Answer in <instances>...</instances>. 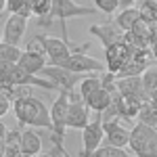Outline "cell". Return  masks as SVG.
Segmentation results:
<instances>
[{
  "label": "cell",
  "instance_id": "obj_9",
  "mask_svg": "<svg viewBox=\"0 0 157 157\" xmlns=\"http://www.w3.org/2000/svg\"><path fill=\"white\" fill-rule=\"evenodd\" d=\"M59 67H67L69 71L75 73H98L103 71V63L92 57H88L86 52H71L67 59L63 61V65Z\"/></svg>",
  "mask_w": 157,
  "mask_h": 157
},
{
  "label": "cell",
  "instance_id": "obj_15",
  "mask_svg": "<svg viewBox=\"0 0 157 157\" xmlns=\"http://www.w3.org/2000/svg\"><path fill=\"white\" fill-rule=\"evenodd\" d=\"M25 29H27V17H21V15H11L6 19V25H4V34H2V42H9V44H17L21 42Z\"/></svg>",
  "mask_w": 157,
  "mask_h": 157
},
{
  "label": "cell",
  "instance_id": "obj_2",
  "mask_svg": "<svg viewBox=\"0 0 157 157\" xmlns=\"http://www.w3.org/2000/svg\"><path fill=\"white\" fill-rule=\"evenodd\" d=\"M97 9L92 6H82L78 4L75 0H52L50 4V13L46 17H40V25H50L52 19H59L61 21V29H63V40H67V19L73 17H84V15H97Z\"/></svg>",
  "mask_w": 157,
  "mask_h": 157
},
{
  "label": "cell",
  "instance_id": "obj_29",
  "mask_svg": "<svg viewBox=\"0 0 157 157\" xmlns=\"http://www.w3.org/2000/svg\"><path fill=\"white\" fill-rule=\"evenodd\" d=\"M6 132H9V128H6V126H4V121L0 120V140H2V138H4V136H6Z\"/></svg>",
  "mask_w": 157,
  "mask_h": 157
},
{
  "label": "cell",
  "instance_id": "obj_16",
  "mask_svg": "<svg viewBox=\"0 0 157 157\" xmlns=\"http://www.w3.org/2000/svg\"><path fill=\"white\" fill-rule=\"evenodd\" d=\"M21 157H36L38 153H42V138L34 128L21 130Z\"/></svg>",
  "mask_w": 157,
  "mask_h": 157
},
{
  "label": "cell",
  "instance_id": "obj_6",
  "mask_svg": "<svg viewBox=\"0 0 157 157\" xmlns=\"http://www.w3.org/2000/svg\"><path fill=\"white\" fill-rule=\"evenodd\" d=\"M67 109H69V98H67V92L61 90L57 101L50 107V121H52L50 138H57V140H63L65 138V130H67Z\"/></svg>",
  "mask_w": 157,
  "mask_h": 157
},
{
  "label": "cell",
  "instance_id": "obj_24",
  "mask_svg": "<svg viewBox=\"0 0 157 157\" xmlns=\"http://www.w3.org/2000/svg\"><path fill=\"white\" fill-rule=\"evenodd\" d=\"M4 11H9L11 15H21V17H32V9L27 4V0H6Z\"/></svg>",
  "mask_w": 157,
  "mask_h": 157
},
{
  "label": "cell",
  "instance_id": "obj_10",
  "mask_svg": "<svg viewBox=\"0 0 157 157\" xmlns=\"http://www.w3.org/2000/svg\"><path fill=\"white\" fill-rule=\"evenodd\" d=\"M115 90L120 92L121 97L136 98L138 103H147V101H149V94L143 90L140 75H124V78H117V82H115Z\"/></svg>",
  "mask_w": 157,
  "mask_h": 157
},
{
  "label": "cell",
  "instance_id": "obj_5",
  "mask_svg": "<svg viewBox=\"0 0 157 157\" xmlns=\"http://www.w3.org/2000/svg\"><path fill=\"white\" fill-rule=\"evenodd\" d=\"M38 75H42V78H46L50 80L52 84L57 86V90H63V92H69V90H75V86L82 82V78H84L86 73H75V71H69L67 67H57V65H46V67H42Z\"/></svg>",
  "mask_w": 157,
  "mask_h": 157
},
{
  "label": "cell",
  "instance_id": "obj_18",
  "mask_svg": "<svg viewBox=\"0 0 157 157\" xmlns=\"http://www.w3.org/2000/svg\"><path fill=\"white\" fill-rule=\"evenodd\" d=\"M136 120L138 124H145V126H151V128H157V105L147 101L138 107V113H136Z\"/></svg>",
  "mask_w": 157,
  "mask_h": 157
},
{
  "label": "cell",
  "instance_id": "obj_1",
  "mask_svg": "<svg viewBox=\"0 0 157 157\" xmlns=\"http://www.w3.org/2000/svg\"><path fill=\"white\" fill-rule=\"evenodd\" d=\"M13 111H15V117L21 126H29V128H52V121H50V109L36 98L34 94H27V97H17L13 101Z\"/></svg>",
  "mask_w": 157,
  "mask_h": 157
},
{
  "label": "cell",
  "instance_id": "obj_8",
  "mask_svg": "<svg viewBox=\"0 0 157 157\" xmlns=\"http://www.w3.org/2000/svg\"><path fill=\"white\" fill-rule=\"evenodd\" d=\"M103 138H105V132H103V121H101V117L94 120V121H88V126L82 130V151H80V155L90 157L101 147Z\"/></svg>",
  "mask_w": 157,
  "mask_h": 157
},
{
  "label": "cell",
  "instance_id": "obj_11",
  "mask_svg": "<svg viewBox=\"0 0 157 157\" xmlns=\"http://www.w3.org/2000/svg\"><path fill=\"white\" fill-rule=\"evenodd\" d=\"M90 121V109L84 103V98H73L69 101L67 109V128L71 130H84Z\"/></svg>",
  "mask_w": 157,
  "mask_h": 157
},
{
  "label": "cell",
  "instance_id": "obj_25",
  "mask_svg": "<svg viewBox=\"0 0 157 157\" xmlns=\"http://www.w3.org/2000/svg\"><path fill=\"white\" fill-rule=\"evenodd\" d=\"M29 9H32V15H38V17H46L50 13V4L52 0H27Z\"/></svg>",
  "mask_w": 157,
  "mask_h": 157
},
{
  "label": "cell",
  "instance_id": "obj_14",
  "mask_svg": "<svg viewBox=\"0 0 157 157\" xmlns=\"http://www.w3.org/2000/svg\"><path fill=\"white\" fill-rule=\"evenodd\" d=\"M90 34H94L105 48H109V46H113V44H117V42L124 40V32L115 25V21H107V23H101V25H90Z\"/></svg>",
  "mask_w": 157,
  "mask_h": 157
},
{
  "label": "cell",
  "instance_id": "obj_13",
  "mask_svg": "<svg viewBox=\"0 0 157 157\" xmlns=\"http://www.w3.org/2000/svg\"><path fill=\"white\" fill-rule=\"evenodd\" d=\"M103 132H105V138H107V145L121 147V149H126V147H128L130 130H128L126 126H121L117 120L103 121Z\"/></svg>",
  "mask_w": 157,
  "mask_h": 157
},
{
  "label": "cell",
  "instance_id": "obj_31",
  "mask_svg": "<svg viewBox=\"0 0 157 157\" xmlns=\"http://www.w3.org/2000/svg\"><path fill=\"white\" fill-rule=\"evenodd\" d=\"M0 157H4V138L0 140Z\"/></svg>",
  "mask_w": 157,
  "mask_h": 157
},
{
  "label": "cell",
  "instance_id": "obj_17",
  "mask_svg": "<svg viewBox=\"0 0 157 157\" xmlns=\"http://www.w3.org/2000/svg\"><path fill=\"white\" fill-rule=\"evenodd\" d=\"M111 98H113V94H111L109 90H105V88H98V90H94L90 97L84 98V103L88 105V109H90V111L103 113V111H105V109L111 105Z\"/></svg>",
  "mask_w": 157,
  "mask_h": 157
},
{
  "label": "cell",
  "instance_id": "obj_4",
  "mask_svg": "<svg viewBox=\"0 0 157 157\" xmlns=\"http://www.w3.org/2000/svg\"><path fill=\"white\" fill-rule=\"evenodd\" d=\"M128 149L132 151L134 157H157V132L155 128L136 124L130 130V140Z\"/></svg>",
  "mask_w": 157,
  "mask_h": 157
},
{
  "label": "cell",
  "instance_id": "obj_21",
  "mask_svg": "<svg viewBox=\"0 0 157 157\" xmlns=\"http://www.w3.org/2000/svg\"><path fill=\"white\" fill-rule=\"evenodd\" d=\"M140 82H143V90L151 97V92L157 88V65H149L140 73Z\"/></svg>",
  "mask_w": 157,
  "mask_h": 157
},
{
  "label": "cell",
  "instance_id": "obj_35",
  "mask_svg": "<svg viewBox=\"0 0 157 157\" xmlns=\"http://www.w3.org/2000/svg\"><path fill=\"white\" fill-rule=\"evenodd\" d=\"M0 42H2V40H0Z\"/></svg>",
  "mask_w": 157,
  "mask_h": 157
},
{
  "label": "cell",
  "instance_id": "obj_34",
  "mask_svg": "<svg viewBox=\"0 0 157 157\" xmlns=\"http://www.w3.org/2000/svg\"><path fill=\"white\" fill-rule=\"evenodd\" d=\"M155 132H157V128H155Z\"/></svg>",
  "mask_w": 157,
  "mask_h": 157
},
{
  "label": "cell",
  "instance_id": "obj_30",
  "mask_svg": "<svg viewBox=\"0 0 157 157\" xmlns=\"http://www.w3.org/2000/svg\"><path fill=\"white\" fill-rule=\"evenodd\" d=\"M149 101H151V103H155V105H157V88L153 90V92H151V97H149Z\"/></svg>",
  "mask_w": 157,
  "mask_h": 157
},
{
  "label": "cell",
  "instance_id": "obj_3",
  "mask_svg": "<svg viewBox=\"0 0 157 157\" xmlns=\"http://www.w3.org/2000/svg\"><path fill=\"white\" fill-rule=\"evenodd\" d=\"M34 42H38L42 46V52L46 55V61L48 65H63V61L67 59L71 52H86V48L90 44H84V46H75L69 40H63V38H50L44 36V34H36L34 36Z\"/></svg>",
  "mask_w": 157,
  "mask_h": 157
},
{
  "label": "cell",
  "instance_id": "obj_22",
  "mask_svg": "<svg viewBox=\"0 0 157 157\" xmlns=\"http://www.w3.org/2000/svg\"><path fill=\"white\" fill-rule=\"evenodd\" d=\"M23 50L19 48L17 44H9V42H0V61H6V63H17L21 57Z\"/></svg>",
  "mask_w": 157,
  "mask_h": 157
},
{
  "label": "cell",
  "instance_id": "obj_32",
  "mask_svg": "<svg viewBox=\"0 0 157 157\" xmlns=\"http://www.w3.org/2000/svg\"><path fill=\"white\" fill-rule=\"evenodd\" d=\"M4 6H6V0H0V13L4 11Z\"/></svg>",
  "mask_w": 157,
  "mask_h": 157
},
{
  "label": "cell",
  "instance_id": "obj_33",
  "mask_svg": "<svg viewBox=\"0 0 157 157\" xmlns=\"http://www.w3.org/2000/svg\"><path fill=\"white\" fill-rule=\"evenodd\" d=\"M153 29L157 32V17H155V21H153Z\"/></svg>",
  "mask_w": 157,
  "mask_h": 157
},
{
  "label": "cell",
  "instance_id": "obj_7",
  "mask_svg": "<svg viewBox=\"0 0 157 157\" xmlns=\"http://www.w3.org/2000/svg\"><path fill=\"white\" fill-rule=\"evenodd\" d=\"M48 65V61H46V55L42 52V48H38L36 44H34V40L27 44V50L21 52V57L17 61V67L21 69V71L29 73V75H38L42 67H46Z\"/></svg>",
  "mask_w": 157,
  "mask_h": 157
},
{
  "label": "cell",
  "instance_id": "obj_28",
  "mask_svg": "<svg viewBox=\"0 0 157 157\" xmlns=\"http://www.w3.org/2000/svg\"><path fill=\"white\" fill-rule=\"evenodd\" d=\"M120 2V9H128V6H134V0H117Z\"/></svg>",
  "mask_w": 157,
  "mask_h": 157
},
{
  "label": "cell",
  "instance_id": "obj_12",
  "mask_svg": "<svg viewBox=\"0 0 157 157\" xmlns=\"http://www.w3.org/2000/svg\"><path fill=\"white\" fill-rule=\"evenodd\" d=\"M105 50H107L105 52L107 55V71H111V73H117L134 55V50L124 40L117 42V44H113V46H109V48H105Z\"/></svg>",
  "mask_w": 157,
  "mask_h": 157
},
{
  "label": "cell",
  "instance_id": "obj_26",
  "mask_svg": "<svg viewBox=\"0 0 157 157\" xmlns=\"http://www.w3.org/2000/svg\"><path fill=\"white\" fill-rule=\"evenodd\" d=\"M94 2V9L98 13H105V15H113V13L120 9V2L117 0H92Z\"/></svg>",
  "mask_w": 157,
  "mask_h": 157
},
{
  "label": "cell",
  "instance_id": "obj_23",
  "mask_svg": "<svg viewBox=\"0 0 157 157\" xmlns=\"http://www.w3.org/2000/svg\"><path fill=\"white\" fill-rule=\"evenodd\" d=\"M90 157H134L130 151L121 149V147H111V145H105V147H98L97 151L92 153Z\"/></svg>",
  "mask_w": 157,
  "mask_h": 157
},
{
  "label": "cell",
  "instance_id": "obj_20",
  "mask_svg": "<svg viewBox=\"0 0 157 157\" xmlns=\"http://www.w3.org/2000/svg\"><path fill=\"white\" fill-rule=\"evenodd\" d=\"M98 88H101V78L98 75H84L82 82L78 84V92H80L82 98H86V97H90L94 90H98Z\"/></svg>",
  "mask_w": 157,
  "mask_h": 157
},
{
  "label": "cell",
  "instance_id": "obj_19",
  "mask_svg": "<svg viewBox=\"0 0 157 157\" xmlns=\"http://www.w3.org/2000/svg\"><path fill=\"white\" fill-rule=\"evenodd\" d=\"M140 15H138V9L136 6H128V9H121L120 15L115 17V25L120 27L121 32H130L132 29V25L136 23V19H138Z\"/></svg>",
  "mask_w": 157,
  "mask_h": 157
},
{
  "label": "cell",
  "instance_id": "obj_27",
  "mask_svg": "<svg viewBox=\"0 0 157 157\" xmlns=\"http://www.w3.org/2000/svg\"><path fill=\"white\" fill-rule=\"evenodd\" d=\"M13 107V101H9V98H2L0 97V117H4L9 111H11Z\"/></svg>",
  "mask_w": 157,
  "mask_h": 157
}]
</instances>
